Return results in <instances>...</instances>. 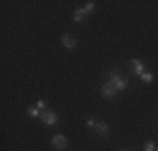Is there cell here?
I'll use <instances>...</instances> for the list:
<instances>
[{
  "label": "cell",
  "instance_id": "8",
  "mask_svg": "<svg viewBox=\"0 0 158 151\" xmlns=\"http://www.w3.org/2000/svg\"><path fill=\"white\" fill-rule=\"evenodd\" d=\"M86 17H88V10L86 9H76L74 10V22L79 24V22H82Z\"/></svg>",
  "mask_w": 158,
  "mask_h": 151
},
{
  "label": "cell",
  "instance_id": "9",
  "mask_svg": "<svg viewBox=\"0 0 158 151\" xmlns=\"http://www.w3.org/2000/svg\"><path fill=\"white\" fill-rule=\"evenodd\" d=\"M40 112H42V111H40L37 106H32V108L27 109V114L31 116V118H40Z\"/></svg>",
  "mask_w": 158,
  "mask_h": 151
},
{
  "label": "cell",
  "instance_id": "15",
  "mask_svg": "<svg viewBox=\"0 0 158 151\" xmlns=\"http://www.w3.org/2000/svg\"><path fill=\"white\" fill-rule=\"evenodd\" d=\"M121 151H128V149H121Z\"/></svg>",
  "mask_w": 158,
  "mask_h": 151
},
{
  "label": "cell",
  "instance_id": "4",
  "mask_svg": "<svg viewBox=\"0 0 158 151\" xmlns=\"http://www.w3.org/2000/svg\"><path fill=\"white\" fill-rule=\"evenodd\" d=\"M101 92H103V96L106 97V99H113V97L116 96V92H118V91H116L114 86H113L111 82L108 81V82H104V84H103V88H101Z\"/></svg>",
  "mask_w": 158,
  "mask_h": 151
},
{
  "label": "cell",
  "instance_id": "2",
  "mask_svg": "<svg viewBox=\"0 0 158 151\" xmlns=\"http://www.w3.org/2000/svg\"><path fill=\"white\" fill-rule=\"evenodd\" d=\"M40 121H42L46 126H54V124L57 123V114H56L54 111H51V109H44V111L40 112Z\"/></svg>",
  "mask_w": 158,
  "mask_h": 151
},
{
  "label": "cell",
  "instance_id": "6",
  "mask_svg": "<svg viewBox=\"0 0 158 151\" xmlns=\"http://www.w3.org/2000/svg\"><path fill=\"white\" fill-rule=\"evenodd\" d=\"M94 129H96V133L99 138H108V134H110V128H108L106 123H98Z\"/></svg>",
  "mask_w": 158,
  "mask_h": 151
},
{
  "label": "cell",
  "instance_id": "14",
  "mask_svg": "<svg viewBox=\"0 0 158 151\" xmlns=\"http://www.w3.org/2000/svg\"><path fill=\"white\" fill-rule=\"evenodd\" d=\"M37 108H39L40 111H44V108H46V103H44V101H37Z\"/></svg>",
  "mask_w": 158,
  "mask_h": 151
},
{
  "label": "cell",
  "instance_id": "3",
  "mask_svg": "<svg viewBox=\"0 0 158 151\" xmlns=\"http://www.w3.org/2000/svg\"><path fill=\"white\" fill-rule=\"evenodd\" d=\"M51 145H52V148H54L56 151H64L67 148V138L62 136V134H56L54 138H52Z\"/></svg>",
  "mask_w": 158,
  "mask_h": 151
},
{
  "label": "cell",
  "instance_id": "10",
  "mask_svg": "<svg viewBox=\"0 0 158 151\" xmlns=\"http://www.w3.org/2000/svg\"><path fill=\"white\" fill-rule=\"evenodd\" d=\"M152 79H153V74H152V72H148V71H146V72L141 76V81H143V82H146V84H148V82H152Z\"/></svg>",
  "mask_w": 158,
  "mask_h": 151
},
{
  "label": "cell",
  "instance_id": "5",
  "mask_svg": "<svg viewBox=\"0 0 158 151\" xmlns=\"http://www.w3.org/2000/svg\"><path fill=\"white\" fill-rule=\"evenodd\" d=\"M61 40H62V44H64V47L67 49V51H74L76 49V39H74L73 35H69V34H64V35L61 37Z\"/></svg>",
  "mask_w": 158,
  "mask_h": 151
},
{
  "label": "cell",
  "instance_id": "16",
  "mask_svg": "<svg viewBox=\"0 0 158 151\" xmlns=\"http://www.w3.org/2000/svg\"><path fill=\"white\" fill-rule=\"evenodd\" d=\"M156 151H158V148H156Z\"/></svg>",
  "mask_w": 158,
  "mask_h": 151
},
{
  "label": "cell",
  "instance_id": "1",
  "mask_svg": "<svg viewBox=\"0 0 158 151\" xmlns=\"http://www.w3.org/2000/svg\"><path fill=\"white\" fill-rule=\"evenodd\" d=\"M110 82L116 88V91H125L128 88V79L116 72H110Z\"/></svg>",
  "mask_w": 158,
  "mask_h": 151
},
{
  "label": "cell",
  "instance_id": "13",
  "mask_svg": "<svg viewBox=\"0 0 158 151\" xmlns=\"http://www.w3.org/2000/svg\"><path fill=\"white\" fill-rule=\"evenodd\" d=\"M84 9L88 10V14H89V12H93V10H94V2H88V5H86Z\"/></svg>",
  "mask_w": 158,
  "mask_h": 151
},
{
  "label": "cell",
  "instance_id": "11",
  "mask_svg": "<svg viewBox=\"0 0 158 151\" xmlns=\"http://www.w3.org/2000/svg\"><path fill=\"white\" fill-rule=\"evenodd\" d=\"M145 151H156L155 143H153V141H148V143L145 145Z\"/></svg>",
  "mask_w": 158,
  "mask_h": 151
},
{
  "label": "cell",
  "instance_id": "7",
  "mask_svg": "<svg viewBox=\"0 0 158 151\" xmlns=\"http://www.w3.org/2000/svg\"><path fill=\"white\" fill-rule=\"evenodd\" d=\"M131 64H133V72L136 74V76H140V77H141V76L146 72V69H145V64H143V62H140L138 59H133V60H131Z\"/></svg>",
  "mask_w": 158,
  "mask_h": 151
},
{
  "label": "cell",
  "instance_id": "12",
  "mask_svg": "<svg viewBox=\"0 0 158 151\" xmlns=\"http://www.w3.org/2000/svg\"><path fill=\"white\" fill-rule=\"evenodd\" d=\"M96 121L94 119H93V118H88V119H86V126H88V128H91V129H94V128H96Z\"/></svg>",
  "mask_w": 158,
  "mask_h": 151
}]
</instances>
